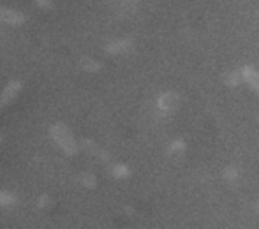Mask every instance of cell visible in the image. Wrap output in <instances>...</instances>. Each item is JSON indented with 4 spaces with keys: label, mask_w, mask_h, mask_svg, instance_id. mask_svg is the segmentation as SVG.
Here are the masks:
<instances>
[{
    "label": "cell",
    "mask_w": 259,
    "mask_h": 229,
    "mask_svg": "<svg viewBox=\"0 0 259 229\" xmlns=\"http://www.w3.org/2000/svg\"><path fill=\"white\" fill-rule=\"evenodd\" d=\"M50 132H52V138L55 140V143H57L65 154L74 155L76 152H78V143H76L72 132L64 125V123H55V125H52V130H50Z\"/></svg>",
    "instance_id": "1"
},
{
    "label": "cell",
    "mask_w": 259,
    "mask_h": 229,
    "mask_svg": "<svg viewBox=\"0 0 259 229\" xmlns=\"http://www.w3.org/2000/svg\"><path fill=\"white\" fill-rule=\"evenodd\" d=\"M79 180H81L83 185H89V187H94V185H96V176H94V174H90V173L81 174V176H79Z\"/></svg>",
    "instance_id": "9"
},
{
    "label": "cell",
    "mask_w": 259,
    "mask_h": 229,
    "mask_svg": "<svg viewBox=\"0 0 259 229\" xmlns=\"http://www.w3.org/2000/svg\"><path fill=\"white\" fill-rule=\"evenodd\" d=\"M127 48H129V42H127V41H118V42H115V44L108 46V52L109 53H122V52H125Z\"/></svg>",
    "instance_id": "8"
},
{
    "label": "cell",
    "mask_w": 259,
    "mask_h": 229,
    "mask_svg": "<svg viewBox=\"0 0 259 229\" xmlns=\"http://www.w3.org/2000/svg\"><path fill=\"white\" fill-rule=\"evenodd\" d=\"M243 79L249 83L254 92L259 94V72L254 67H243Z\"/></svg>",
    "instance_id": "4"
},
{
    "label": "cell",
    "mask_w": 259,
    "mask_h": 229,
    "mask_svg": "<svg viewBox=\"0 0 259 229\" xmlns=\"http://www.w3.org/2000/svg\"><path fill=\"white\" fill-rule=\"evenodd\" d=\"M21 88H23V85H21V81H11L9 85H7L6 88H4L2 97H0V103H2V104H9V103H13V101L18 97V94L21 92Z\"/></svg>",
    "instance_id": "3"
},
{
    "label": "cell",
    "mask_w": 259,
    "mask_h": 229,
    "mask_svg": "<svg viewBox=\"0 0 259 229\" xmlns=\"http://www.w3.org/2000/svg\"><path fill=\"white\" fill-rule=\"evenodd\" d=\"M113 173H115V176H125V174H127V169L123 168V166H116V168L113 169Z\"/></svg>",
    "instance_id": "11"
},
{
    "label": "cell",
    "mask_w": 259,
    "mask_h": 229,
    "mask_svg": "<svg viewBox=\"0 0 259 229\" xmlns=\"http://www.w3.org/2000/svg\"><path fill=\"white\" fill-rule=\"evenodd\" d=\"M16 203V196L11 192L0 191V206H13Z\"/></svg>",
    "instance_id": "6"
},
{
    "label": "cell",
    "mask_w": 259,
    "mask_h": 229,
    "mask_svg": "<svg viewBox=\"0 0 259 229\" xmlns=\"http://www.w3.org/2000/svg\"><path fill=\"white\" fill-rule=\"evenodd\" d=\"M35 4H37L39 7H45V9H50V7L53 6L52 0H34Z\"/></svg>",
    "instance_id": "10"
},
{
    "label": "cell",
    "mask_w": 259,
    "mask_h": 229,
    "mask_svg": "<svg viewBox=\"0 0 259 229\" xmlns=\"http://www.w3.org/2000/svg\"><path fill=\"white\" fill-rule=\"evenodd\" d=\"M0 21L11 27H18V25L25 23V16L16 9H9V7H0Z\"/></svg>",
    "instance_id": "2"
},
{
    "label": "cell",
    "mask_w": 259,
    "mask_h": 229,
    "mask_svg": "<svg viewBox=\"0 0 259 229\" xmlns=\"http://www.w3.org/2000/svg\"><path fill=\"white\" fill-rule=\"evenodd\" d=\"M178 106V96L177 94H164L159 99V108L162 111H173Z\"/></svg>",
    "instance_id": "5"
},
{
    "label": "cell",
    "mask_w": 259,
    "mask_h": 229,
    "mask_svg": "<svg viewBox=\"0 0 259 229\" xmlns=\"http://www.w3.org/2000/svg\"><path fill=\"white\" fill-rule=\"evenodd\" d=\"M0 106H2V103H0Z\"/></svg>",
    "instance_id": "13"
},
{
    "label": "cell",
    "mask_w": 259,
    "mask_h": 229,
    "mask_svg": "<svg viewBox=\"0 0 259 229\" xmlns=\"http://www.w3.org/2000/svg\"><path fill=\"white\" fill-rule=\"evenodd\" d=\"M79 65H81V69H85V71H99L101 64L96 60H90V58H83L81 62H79Z\"/></svg>",
    "instance_id": "7"
},
{
    "label": "cell",
    "mask_w": 259,
    "mask_h": 229,
    "mask_svg": "<svg viewBox=\"0 0 259 229\" xmlns=\"http://www.w3.org/2000/svg\"><path fill=\"white\" fill-rule=\"evenodd\" d=\"M39 205H41V206H46V205H48V198L45 196V198H42L41 201H39Z\"/></svg>",
    "instance_id": "12"
}]
</instances>
